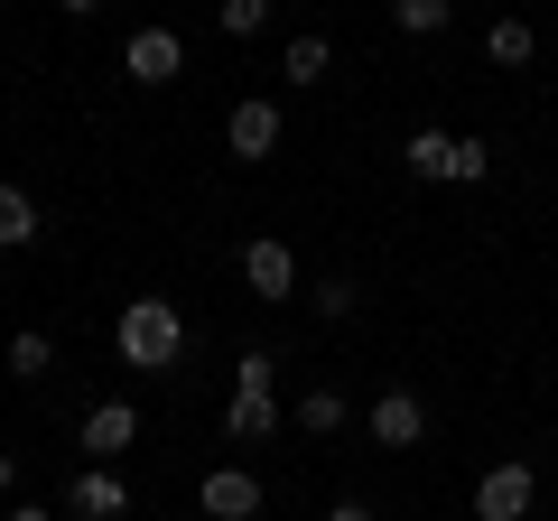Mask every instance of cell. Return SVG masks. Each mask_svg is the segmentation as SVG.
I'll return each mask as SVG.
<instances>
[{"mask_svg":"<svg viewBox=\"0 0 558 521\" xmlns=\"http://www.w3.org/2000/svg\"><path fill=\"white\" fill-rule=\"evenodd\" d=\"M112 344H121V363H131V373H168V363L186 354V317L168 299H131L112 317Z\"/></svg>","mask_w":558,"mask_h":521,"instance_id":"1","label":"cell"},{"mask_svg":"<svg viewBox=\"0 0 558 521\" xmlns=\"http://www.w3.org/2000/svg\"><path fill=\"white\" fill-rule=\"evenodd\" d=\"M400 159H410V178L475 186L484 168H494V149H484V141H465V131H410V141H400Z\"/></svg>","mask_w":558,"mask_h":521,"instance_id":"2","label":"cell"},{"mask_svg":"<svg viewBox=\"0 0 558 521\" xmlns=\"http://www.w3.org/2000/svg\"><path fill=\"white\" fill-rule=\"evenodd\" d=\"M279 363L270 354H242V373H233V401H223V428H233V438H270L279 428Z\"/></svg>","mask_w":558,"mask_h":521,"instance_id":"3","label":"cell"},{"mask_svg":"<svg viewBox=\"0 0 558 521\" xmlns=\"http://www.w3.org/2000/svg\"><path fill=\"white\" fill-rule=\"evenodd\" d=\"M531 502H539V465H521V457H502L475 484V521H531Z\"/></svg>","mask_w":558,"mask_h":521,"instance_id":"4","label":"cell"},{"mask_svg":"<svg viewBox=\"0 0 558 521\" xmlns=\"http://www.w3.org/2000/svg\"><path fill=\"white\" fill-rule=\"evenodd\" d=\"M223 149H233L242 168H260V159L279 149V102H270V94H242L233 112H223Z\"/></svg>","mask_w":558,"mask_h":521,"instance_id":"5","label":"cell"},{"mask_svg":"<svg viewBox=\"0 0 558 521\" xmlns=\"http://www.w3.org/2000/svg\"><path fill=\"white\" fill-rule=\"evenodd\" d=\"M121 65H131V84H178L186 75V38H178V28H131Z\"/></svg>","mask_w":558,"mask_h":521,"instance_id":"6","label":"cell"},{"mask_svg":"<svg viewBox=\"0 0 558 521\" xmlns=\"http://www.w3.org/2000/svg\"><path fill=\"white\" fill-rule=\"evenodd\" d=\"M242 289H252V299H289V289H299V252H289L279 233L242 242Z\"/></svg>","mask_w":558,"mask_h":521,"instance_id":"7","label":"cell"},{"mask_svg":"<svg viewBox=\"0 0 558 521\" xmlns=\"http://www.w3.org/2000/svg\"><path fill=\"white\" fill-rule=\"evenodd\" d=\"M205 521H260V475H242V465H215V475L196 484Z\"/></svg>","mask_w":558,"mask_h":521,"instance_id":"8","label":"cell"},{"mask_svg":"<svg viewBox=\"0 0 558 521\" xmlns=\"http://www.w3.org/2000/svg\"><path fill=\"white\" fill-rule=\"evenodd\" d=\"M65 512H75V521H121V512H131V484H121L112 465H84V475L65 484Z\"/></svg>","mask_w":558,"mask_h":521,"instance_id":"9","label":"cell"},{"mask_svg":"<svg viewBox=\"0 0 558 521\" xmlns=\"http://www.w3.org/2000/svg\"><path fill=\"white\" fill-rule=\"evenodd\" d=\"M373 438L381 447H418L428 438V401H418V391H381L373 401Z\"/></svg>","mask_w":558,"mask_h":521,"instance_id":"10","label":"cell"},{"mask_svg":"<svg viewBox=\"0 0 558 521\" xmlns=\"http://www.w3.org/2000/svg\"><path fill=\"white\" fill-rule=\"evenodd\" d=\"M131 438H140V410H131V401H94V410H84V447H94V465L121 457Z\"/></svg>","mask_w":558,"mask_h":521,"instance_id":"11","label":"cell"},{"mask_svg":"<svg viewBox=\"0 0 558 521\" xmlns=\"http://www.w3.org/2000/svg\"><path fill=\"white\" fill-rule=\"evenodd\" d=\"M326 65H336V47H326L317 28H299V38L279 47V75L299 84V94H317V84H326Z\"/></svg>","mask_w":558,"mask_h":521,"instance_id":"12","label":"cell"},{"mask_svg":"<svg viewBox=\"0 0 558 521\" xmlns=\"http://www.w3.org/2000/svg\"><path fill=\"white\" fill-rule=\"evenodd\" d=\"M28 242H38V196L0 186V252H28Z\"/></svg>","mask_w":558,"mask_h":521,"instance_id":"13","label":"cell"},{"mask_svg":"<svg viewBox=\"0 0 558 521\" xmlns=\"http://www.w3.org/2000/svg\"><path fill=\"white\" fill-rule=\"evenodd\" d=\"M447 20H457V0H391V28H400V38H438Z\"/></svg>","mask_w":558,"mask_h":521,"instance_id":"14","label":"cell"},{"mask_svg":"<svg viewBox=\"0 0 558 521\" xmlns=\"http://www.w3.org/2000/svg\"><path fill=\"white\" fill-rule=\"evenodd\" d=\"M484 57H494V65H531V57H539L531 20H494V28H484Z\"/></svg>","mask_w":558,"mask_h":521,"instance_id":"15","label":"cell"},{"mask_svg":"<svg viewBox=\"0 0 558 521\" xmlns=\"http://www.w3.org/2000/svg\"><path fill=\"white\" fill-rule=\"evenodd\" d=\"M344 420H354V410H344V391H326V381H317V391L299 401V428H307V438H336Z\"/></svg>","mask_w":558,"mask_h":521,"instance_id":"16","label":"cell"},{"mask_svg":"<svg viewBox=\"0 0 558 521\" xmlns=\"http://www.w3.org/2000/svg\"><path fill=\"white\" fill-rule=\"evenodd\" d=\"M47 363H57V336L20 326V336H10V373H20V381H47Z\"/></svg>","mask_w":558,"mask_h":521,"instance_id":"17","label":"cell"},{"mask_svg":"<svg viewBox=\"0 0 558 521\" xmlns=\"http://www.w3.org/2000/svg\"><path fill=\"white\" fill-rule=\"evenodd\" d=\"M215 28L223 38H260L270 28V0H215Z\"/></svg>","mask_w":558,"mask_h":521,"instance_id":"18","label":"cell"},{"mask_svg":"<svg viewBox=\"0 0 558 521\" xmlns=\"http://www.w3.org/2000/svg\"><path fill=\"white\" fill-rule=\"evenodd\" d=\"M317 317H354V280H326L317 289Z\"/></svg>","mask_w":558,"mask_h":521,"instance_id":"19","label":"cell"},{"mask_svg":"<svg viewBox=\"0 0 558 521\" xmlns=\"http://www.w3.org/2000/svg\"><path fill=\"white\" fill-rule=\"evenodd\" d=\"M326 521H373V502H336V512H326Z\"/></svg>","mask_w":558,"mask_h":521,"instance_id":"20","label":"cell"},{"mask_svg":"<svg viewBox=\"0 0 558 521\" xmlns=\"http://www.w3.org/2000/svg\"><path fill=\"white\" fill-rule=\"evenodd\" d=\"M57 10H65V20H94V10H102V0H57Z\"/></svg>","mask_w":558,"mask_h":521,"instance_id":"21","label":"cell"},{"mask_svg":"<svg viewBox=\"0 0 558 521\" xmlns=\"http://www.w3.org/2000/svg\"><path fill=\"white\" fill-rule=\"evenodd\" d=\"M10 521H57V512H38V502H20V512H10Z\"/></svg>","mask_w":558,"mask_h":521,"instance_id":"22","label":"cell"},{"mask_svg":"<svg viewBox=\"0 0 558 521\" xmlns=\"http://www.w3.org/2000/svg\"><path fill=\"white\" fill-rule=\"evenodd\" d=\"M10 484H20V465H10V457H0V494H10Z\"/></svg>","mask_w":558,"mask_h":521,"instance_id":"23","label":"cell"}]
</instances>
